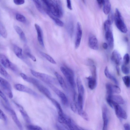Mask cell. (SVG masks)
<instances>
[{"mask_svg": "<svg viewBox=\"0 0 130 130\" xmlns=\"http://www.w3.org/2000/svg\"><path fill=\"white\" fill-rule=\"evenodd\" d=\"M42 1L46 7V8L53 15L58 18H61L63 16V10L60 1L44 0Z\"/></svg>", "mask_w": 130, "mask_h": 130, "instance_id": "1", "label": "cell"}, {"mask_svg": "<svg viewBox=\"0 0 130 130\" xmlns=\"http://www.w3.org/2000/svg\"><path fill=\"white\" fill-rule=\"evenodd\" d=\"M115 23L117 27L122 33H126L127 29L121 14L117 8L116 9L114 16Z\"/></svg>", "mask_w": 130, "mask_h": 130, "instance_id": "2", "label": "cell"}, {"mask_svg": "<svg viewBox=\"0 0 130 130\" xmlns=\"http://www.w3.org/2000/svg\"><path fill=\"white\" fill-rule=\"evenodd\" d=\"M31 72L32 75L35 77L48 84H56V80L53 77L47 74L36 71L31 70Z\"/></svg>", "mask_w": 130, "mask_h": 130, "instance_id": "3", "label": "cell"}, {"mask_svg": "<svg viewBox=\"0 0 130 130\" xmlns=\"http://www.w3.org/2000/svg\"><path fill=\"white\" fill-rule=\"evenodd\" d=\"M60 70L72 88H75V83L74 79V73L72 70L68 67H61Z\"/></svg>", "mask_w": 130, "mask_h": 130, "instance_id": "4", "label": "cell"}, {"mask_svg": "<svg viewBox=\"0 0 130 130\" xmlns=\"http://www.w3.org/2000/svg\"><path fill=\"white\" fill-rule=\"evenodd\" d=\"M0 86L9 98L12 99L13 98V94L11 84L8 81L1 77L0 78Z\"/></svg>", "mask_w": 130, "mask_h": 130, "instance_id": "5", "label": "cell"}, {"mask_svg": "<svg viewBox=\"0 0 130 130\" xmlns=\"http://www.w3.org/2000/svg\"><path fill=\"white\" fill-rule=\"evenodd\" d=\"M31 83L36 86L41 92L49 99L52 98L51 94L49 91L45 87L41 84L39 81L32 78H31Z\"/></svg>", "mask_w": 130, "mask_h": 130, "instance_id": "6", "label": "cell"}, {"mask_svg": "<svg viewBox=\"0 0 130 130\" xmlns=\"http://www.w3.org/2000/svg\"><path fill=\"white\" fill-rule=\"evenodd\" d=\"M0 62L5 68L11 69L15 72L17 71L18 69L17 67L12 63L5 55L3 54H1Z\"/></svg>", "mask_w": 130, "mask_h": 130, "instance_id": "7", "label": "cell"}, {"mask_svg": "<svg viewBox=\"0 0 130 130\" xmlns=\"http://www.w3.org/2000/svg\"><path fill=\"white\" fill-rule=\"evenodd\" d=\"M112 105L114 108L115 114L117 117L120 119H126L127 115L125 111L119 104L113 100Z\"/></svg>", "mask_w": 130, "mask_h": 130, "instance_id": "8", "label": "cell"}, {"mask_svg": "<svg viewBox=\"0 0 130 130\" xmlns=\"http://www.w3.org/2000/svg\"><path fill=\"white\" fill-rule=\"evenodd\" d=\"M48 85L50 87L60 98L62 104L65 106H67L68 104V100L65 95L53 85Z\"/></svg>", "mask_w": 130, "mask_h": 130, "instance_id": "9", "label": "cell"}, {"mask_svg": "<svg viewBox=\"0 0 130 130\" xmlns=\"http://www.w3.org/2000/svg\"><path fill=\"white\" fill-rule=\"evenodd\" d=\"M82 35V31L81 26L80 22L77 23L76 36L75 44V47L77 49L80 46Z\"/></svg>", "mask_w": 130, "mask_h": 130, "instance_id": "10", "label": "cell"}, {"mask_svg": "<svg viewBox=\"0 0 130 130\" xmlns=\"http://www.w3.org/2000/svg\"><path fill=\"white\" fill-rule=\"evenodd\" d=\"M102 117L103 121L102 130H107L108 123V110L106 105H104L102 109Z\"/></svg>", "mask_w": 130, "mask_h": 130, "instance_id": "11", "label": "cell"}, {"mask_svg": "<svg viewBox=\"0 0 130 130\" xmlns=\"http://www.w3.org/2000/svg\"><path fill=\"white\" fill-rule=\"evenodd\" d=\"M16 89L20 91L25 92L35 96H37L36 93L31 89L25 85L20 84L15 85Z\"/></svg>", "mask_w": 130, "mask_h": 130, "instance_id": "12", "label": "cell"}, {"mask_svg": "<svg viewBox=\"0 0 130 130\" xmlns=\"http://www.w3.org/2000/svg\"><path fill=\"white\" fill-rule=\"evenodd\" d=\"M88 45L92 49L97 50L99 49L98 40L96 37L94 35H91L89 37Z\"/></svg>", "mask_w": 130, "mask_h": 130, "instance_id": "13", "label": "cell"}, {"mask_svg": "<svg viewBox=\"0 0 130 130\" xmlns=\"http://www.w3.org/2000/svg\"><path fill=\"white\" fill-rule=\"evenodd\" d=\"M34 26L37 33L38 41L40 45L43 47H44L45 46L42 30L40 26L38 24H35Z\"/></svg>", "mask_w": 130, "mask_h": 130, "instance_id": "14", "label": "cell"}, {"mask_svg": "<svg viewBox=\"0 0 130 130\" xmlns=\"http://www.w3.org/2000/svg\"><path fill=\"white\" fill-rule=\"evenodd\" d=\"M105 36L110 48L111 49H113L114 47V39L111 30L106 31Z\"/></svg>", "mask_w": 130, "mask_h": 130, "instance_id": "15", "label": "cell"}, {"mask_svg": "<svg viewBox=\"0 0 130 130\" xmlns=\"http://www.w3.org/2000/svg\"><path fill=\"white\" fill-rule=\"evenodd\" d=\"M111 59L117 65H120L122 62L121 56L119 52L116 50L114 51L112 53Z\"/></svg>", "mask_w": 130, "mask_h": 130, "instance_id": "16", "label": "cell"}, {"mask_svg": "<svg viewBox=\"0 0 130 130\" xmlns=\"http://www.w3.org/2000/svg\"><path fill=\"white\" fill-rule=\"evenodd\" d=\"M46 13L49 17L58 26L63 27L64 25L63 23L59 19L58 17L53 15L47 9L44 8Z\"/></svg>", "mask_w": 130, "mask_h": 130, "instance_id": "17", "label": "cell"}, {"mask_svg": "<svg viewBox=\"0 0 130 130\" xmlns=\"http://www.w3.org/2000/svg\"><path fill=\"white\" fill-rule=\"evenodd\" d=\"M55 75L62 88L65 91L67 90V87L62 77L57 72L55 73Z\"/></svg>", "mask_w": 130, "mask_h": 130, "instance_id": "18", "label": "cell"}, {"mask_svg": "<svg viewBox=\"0 0 130 130\" xmlns=\"http://www.w3.org/2000/svg\"><path fill=\"white\" fill-rule=\"evenodd\" d=\"M86 79L88 80L89 88L91 90L95 89L97 85V79L93 78L92 76H89Z\"/></svg>", "mask_w": 130, "mask_h": 130, "instance_id": "19", "label": "cell"}, {"mask_svg": "<svg viewBox=\"0 0 130 130\" xmlns=\"http://www.w3.org/2000/svg\"><path fill=\"white\" fill-rule=\"evenodd\" d=\"M77 83L78 90L79 94L84 96V89L81 80L79 77L77 79Z\"/></svg>", "mask_w": 130, "mask_h": 130, "instance_id": "20", "label": "cell"}, {"mask_svg": "<svg viewBox=\"0 0 130 130\" xmlns=\"http://www.w3.org/2000/svg\"><path fill=\"white\" fill-rule=\"evenodd\" d=\"M14 29L17 33L20 36L21 39L24 42L26 41V38L25 34L22 29L19 26H15Z\"/></svg>", "mask_w": 130, "mask_h": 130, "instance_id": "21", "label": "cell"}, {"mask_svg": "<svg viewBox=\"0 0 130 130\" xmlns=\"http://www.w3.org/2000/svg\"><path fill=\"white\" fill-rule=\"evenodd\" d=\"M111 99L118 104H123L124 101L122 97L118 95H112L110 96Z\"/></svg>", "mask_w": 130, "mask_h": 130, "instance_id": "22", "label": "cell"}, {"mask_svg": "<svg viewBox=\"0 0 130 130\" xmlns=\"http://www.w3.org/2000/svg\"><path fill=\"white\" fill-rule=\"evenodd\" d=\"M13 47L14 52L16 56L19 58L23 59L24 57L22 54V49L15 45H13Z\"/></svg>", "mask_w": 130, "mask_h": 130, "instance_id": "23", "label": "cell"}, {"mask_svg": "<svg viewBox=\"0 0 130 130\" xmlns=\"http://www.w3.org/2000/svg\"><path fill=\"white\" fill-rule=\"evenodd\" d=\"M50 99L57 109L58 115H63L64 114L60 104L55 99L52 98Z\"/></svg>", "mask_w": 130, "mask_h": 130, "instance_id": "24", "label": "cell"}, {"mask_svg": "<svg viewBox=\"0 0 130 130\" xmlns=\"http://www.w3.org/2000/svg\"><path fill=\"white\" fill-rule=\"evenodd\" d=\"M104 72L106 78L111 80L115 84H118V82L116 79L110 73L107 66L105 68Z\"/></svg>", "mask_w": 130, "mask_h": 130, "instance_id": "25", "label": "cell"}, {"mask_svg": "<svg viewBox=\"0 0 130 130\" xmlns=\"http://www.w3.org/2000/svg\"><path fill=\"white\" fill-rule=\"evenodd\" d=\"M111 5L109 1H105L103 5V11L105 15L108 14L110 12Z\"/></svg>", "mask_w": 130, "mask_h": 130, "instance_id": "26", "label": "cell"}, {"mask_svg": "<svg viewBox=\"0 0 130 130\" xmlns=\"http://www.w3.org/2000/svg\"><path fill=\"white\" fill-rule=\"evenodd\" d=\"M10 111L11 116L14 122L20 129L22 130L23 128L22 124L19 120L15 112L12 110H11Z\"/></svg>", "mask_w": 130, "mask_h": 130, "instance_id": "27", "label": "cell"}, {"mask_svg": "<svg viewBox=\"0 0 130 130\" xmlns=\"http://www.w3.org/2000/svg\"><path fill=\"white\" fill-rule=\"evenodd\" d=\"M0 33L1 35L4 38L6 39L7 37L8 34L7 31L1 22L0 23Z\"/></svg>", "mask_w": 130, "mask_h": 130, "instance_id": "28", "label": "cell"}, {"mask_svg": "<svg viewBox=\"0 0 130 130\" xmlns=\"http://www.w3.org/2000/svg\"><path fill=\"white\" fill-rule=\"evenodd\" d=\"M40 54L47 60L51 63L56 64H57L56 62L54 60L50 55L47 54L42 52H40Z\"/></svg>", "mask_w": 130, "mask_h": 130, "instance_id": "29", "label": "cell"}, {"mask_svg": "<svg viewBox=\"0 0 130 130\" xmlns=\"http://www.w3.org/2000/svg\"><path fill=\"white\" fill-rule=\"evenodd\" d=\"M0 73L2 76L8 79L11 78L9 74L1 64L0 65Z\"/></svg>", "mask_w": 130, "mask_h": 130, "instance_id": "30", "label": "cell"}, {"mask_svg": "<svg viewBox=\"0 0 130 130\" xmlns=\"http://www.w3.org/2000/svg\"><path fill=\"white\" fill-rule=\"evenodd\" d=\"M67 27L68 32L71 36H72L74 31V25L73 22L71 21L69 22L67 24Z\"/></svg>", "mask_w": 130, "mask_h": 130, "instance_id": "31", "label": "cell"}, {"mask_svg": "<svg viewBox=\"0 0 130 130\" xmlns=\"http://www.w3.org/2000/svg\"><path fill=\"white\" fill-rule=\"evenodd\" d=\"M37 9L41 13L44 14V11L42 8V4L41 1H33Z\"/></svg>", "mask_w": 130, "mask_h": 130, "instance_id": "32", "label": "cell"}, {"mask_svg": "<svg viewBox=\"0 0 130 130\" xmlns=\"http://www.w3.org/2000/svg\"><path fill=\"white\" fill-rule=\"evenodd\" d=\"M78 112L79 114L84 120L86 121L89 120V118L88 115L83 110H81L78 109Z\"/></svg>", "mask_w": 130, "mask_h": 130, "instance_id": "33", "label": "cell"}, {"mask_svg": "<svg viewBox=\"0 0 130 130\" xmlns=\"http://www.w3.org/2000/svg\"><path fill=\"white\" fill-rule=\"evenodd\" d=\"M16 18L17 21L22 23H25L26 21L25 17L20 14L17 13L16 14Z\"/></svg>", "mask_w": 130, "mask_h": 130, "instance_id": "34", "label": "cell"}, {"mask_svg": "<svg viewBox=\"0 0 130 130\" xmlns=\"http://www.w3.org/2000/svg\"><path fill=\"white\" fill-rule=\"evenodd\" d=\"M123 81L127 87H129L130 86V77L127 76L123 77L122 78Z\"/></svg>", "mask_w": 130, "mask_h": 130, "instance_id": "35", "label": "cell"}, {"mask_svg": "<svg viewBox=\"0 0 130 130\" xmlns=\"http://www.w3.org/2000/svg\"><path fill=\"white\" fill-rule=\"evenodd\" d=\"M91 71L92 74V76L94 79H97V69L96 66L94 65H92L91 69Z\"/></svg>", "mask_w": 130, "mask_h": 130, "instance_id": "36", "label": "cell"}, {"mask_svg": "<svg viewBox=\"0 0 130 130\" xmlns=\"http://www.w3.org/2000/svg\"><path fill=\"white\" fill-rule=\"evenodd\" d=\"M130 61V56L128 53L125 54L123 58L124 65H126L129 63Z\"/></svg>", "mask_w": 130, "mask_h": 130, "instance_id": "37", "label": "cell"}, {"mask_svg": "<svg viewBox=\"0 0 130 130\" xmlns=\"http://www.w3.org/2000/svg\"><path fill=\"white\" fill-rule=\"evenodd\" d=\"M112 90L113 93L119 94L121 92V90L120 88L116 85H112Z\"/></svg>", "mask_w": 130, "mask_h": 130, "instance_id": "38", "label": "cell"}, {"mask_svg": "<svg viewBox=\"0 0 130 130\" xmlns=\"http://www.w3.org/2000/svg\"><path fill=\"white\" fill-rule=\"evenodd\" d=\"M111 24L107 20H106L104 23V28L106 31L111 30Z\"/></svg>", "mask_w": 130, "mask_h": 130, "instance_id": "39", "label": "cell"}, {"mask_svg": "<svg viewBox=\"0 0 130 130\" xmlns=\"http://www.w3.org/2000/svg\"><path fill=\"white\" fill-rule=\"evenodd\" d=\"M121 69L122 72L125 75H128L129 73V68L126 65H123L122 66Z\"/></svg>", "mask_w": 130, "mask_h": 130, "instance_id": "40", "label": "cell"}, {"mask_svg": "<svg viewBox=\"0 0 130 130\" xmlns=\"http://www.w3.org/2000/svg\"><path fill=\"white\" fill-rule=\"evenodd\" d=\"M27 128L30 130H42V128L39 126L30 125L27 126Z\"/></svg>", "mask_w": 130, "mask_h": 130, "instance_id": "41", "label": "cell"}, {"mask_svg": "<svg viewBox=\"0 0 130 130\" xmlns=\"http://www.w3.org/2000/svg\"><path fill=\"white\" fill-rule=\"evenodd\" d=\"M107 20L112 25L113 22L114 17L113 13L112 11H110Z\"/></svg>", "mask_w": 130, "mask_h": 130, "instance_id": "42", "label": "cell"}, {"mask_svg": "<svg viewBox=\"0 0 130 130\" xmlns=\"http://www.w3.org/2000/svg\"><path fill=\"white\" fill-rule=\"evenodd\" d=\"M70 107L72 110L75 113H76L78 111V107L77 105L74 102L70 104Z\"/></svg>", "mask_w": 130, "mask_h": 130, "instance_id": "43", "label": "cell"}, {"mask_svg": "<svg viewBox=\"0 0 130 130\" xmlns=\"http://www.w3.org/2000/svg\"><path fill=\"white\" fill-rule=\"evenodd\" d=\"M20 75L25 81L28 82L30 83L31 78L28 77L26 74L22 73H21Z\"/></svg>", "mask_w": 130, "mask_h": 130, "instance_id": "44", "label": "cell"}, {"mask_svg": "<svg viewBox=\"0 0 130 130\" xmlns=\"http://www.w3.org/2000/svg\"><path fill=\"white\" fill-rule=\"evenodd\" d=\"M25 53L27 56L31 59L34 62H35L36 61V58L30 52L28 51H26Z\"/></svg>", "mask_w": 130, "mask_h": 130, "instance_id": "45", "label": "cell"}, {"mask_svg": "<svg viewBox=\"0 0 130 130\" xmlns=\"http://www.w3.org/2000/svg\"><path fill=\"white\" fill-rule=\"evenodd\" d=\"M0 94H1L0 95H1V97L3 98L5 102L7 103V104L9 105V102L8 99L1 90V91Z\"/></svg>", "mask_w": 130, "mask_h": 130, "instance_id": "46", "label": "cell"}, {"mask_svg": "<svg viewBox=\"0 0 130 130\" xmlns=\"http://www.w3.org/2000/svg\"><path fill=\"white\" fill-rule=\"evenodd\" d=\"M0 118L1 119L5 121H7V118L5 114L3 111L1 110V116Z\"/></svg>", "mask_w": 130, "mask_h": 130, "instance_id": "47", "label": "cell"}, {"mask_svg": "<svg viewBox=\"0 0 130 130\" xmlns=\"http://www.w3.org/2000/svg\"><path fill=\"white\" fill-rule=\"evenodd\" d=\"M14 3L17 5H21L24 4L25 3L24 0L21 1V0H14L13 1Z\"/></svg>", "mask_w": 130, "mask_h": 130, "instance_id": "48", "label": "cell"}, {"mask_svg": "<svg viewBox=\"0 0 130 130\" xmlns=\"http://www.w3.org/2000/svg\"><path fill=\"white\" fill-rule=\"evenodd\" d=\"M67 6L68 8L70 10H72V8L71 6V1H67Z\"/></svg>", "mask_w": 130, "mask_h": 130, "instance_id": "49", "label": "cell"}, {"mask_svg": "<svg viewBox=\"0 0 130 130\" xmlns=\"http://www.w3.org/2000/svg\"><path fill=\"white\" fill-rule=\"evenodd\" d=\"M124 130H130V125L128 123L125 124L123 126Z\"/></svg>", "mask_w": 130, "mask_h": 130, "instance_id": "50", "label": "cell"}, {"mask_svg": "<svg viewBox=\"0 0 130 130\" xmlns=\"http://www.w3.org/2000/svg\"><path fill=\"white\" fill-rule=\"evenodd\" d=\"M98 4L99 6L101 7L102 6H103L104 3L105 1H103V0H100V1H97Z\"/></svg>", "mask_w": 130, "mask_h": 130, "instance_id": "51", "label": "cell"}, {"mask_svg": "<svg viewBox=\"0 0 130 130\" xmlns=\"http://www.w3.org/2000/svg\"><path fill=\"white\" fill-rule=\"evenodd\" d=\"M102 47L104 49L106 50L107 49L108 46L106 43H104L103 44Z\"/></svg>", "mask_w": 130, "mask_h": 130, "instance_id": "52", "label": "cell"}, {"mask_svg": "<svg viewBox=\"0 0 130 130\" xmlns=\"http://www.w3.org/2000/svg\"><path fill=\"white\" fill-rule=\"evenodd\" d=\"M116 69L117 73L118 75H120V69L118 65H117L116 67Z\"/></svg>", "mask_w": 130, "mask_h": 130, "instance_id": "53", "label": "cell"}, {"mask_svg": "<svg viewBox=\"0 0 130 130\" xmlns=\"http://www.w3.org/2000/svg\"><path fill=\"white\" fill-rule=\"evenodd\" d=\"M63 130H65V129H63Z\"/></svg>", "mask_w": 130, "mask_h": 130, "instance_id": "54", "label": "cell"}]
</instances>
